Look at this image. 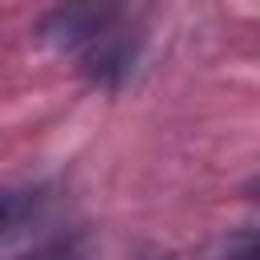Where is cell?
<instances>
[{"label":"cell","instance_id":"cell-1","mask_svg":"<svg viewBox=\"0 0 260 260\" xmlns=\"http://www.w3.org/2000/svg\"><path fill=\"white\" fill-rule=\"evenodd\" d=\"M45 37L61 53H73L81 69L106 85H118L138 57V41L126 32V24L114 12H93V8L53 12L45 20Z\"/></svg>","mask_w":260,"mask_h":260},{"label":"cell","instance_id":"cell-2","mask_svg":"<svg viewBox=\"0 0 260 260\" xmlns=\"http://www.w3.org/2000/svg\"><path fill=\"white\" fill-rule=\"evenodd\" d=\"M12 260H85V240L81 236H53V240H45V244L12 256Z\"/></svg>","mask_w":260,"mask_h":260},{"label":"cell","instance_id":"cell-3","mask_svg":"<svg viewBox=\"0 0 260 260\" xmlns=\"http://www.w3.org/2000/svg\"><path fill=\"white\" fill-rule=\"evenodd\" d=\"M20 207H24V199H20V195H12V191H0V232L16 223Z\"/></svg>","mask_w":260,"mask_h":260},{"label":"cell","instance_id":"cell-4","mask_svg":"<svg viewBox=\"0 0 260 260\" xmlns=\"http://www.w3.org/2000/svg\"><path fill=\"white\" fill-rule=\"evenodd\" d=\"M232 260H252V232H244V240H240V252H232Z\"/></svg>","mask_w":260,"mask_h":260}]
</instances>
